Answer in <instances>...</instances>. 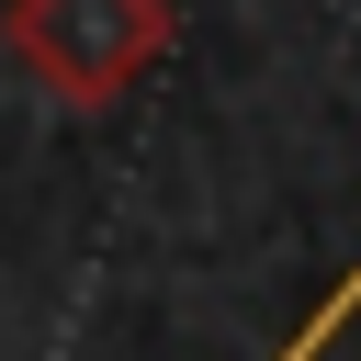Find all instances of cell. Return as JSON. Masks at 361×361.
<instances>
[{
  "mask_svg": "<svg viewBox=\"0 0 361 361\" xmlns=\"http://www.w3.org/2000/svg\"><path fill=\"white\" fill-rule=\"evenodd\" d=\"M169 34H180V11L169 0H11L0 11V56L34 79V90H56V102H124L158 56H169Z\"/></svg>",
  "mask_w": 361,
  "mask_h": 361,
  "instance_id": "cell-1",
  "label": "cell"
},
{
  "mask_svg": "<svg viewBox=\"0 0 361 361\" xmlns=\"http://www.w3.org/2000/svg\"><path fill=\"white\" fill-rule=\"evenodd\" d=\"M350 316H361V271H350V282H338V293H327V305H316V316L293 327V350H282V361H316V350H327V338H338Z\"/></svg>",
  "mask_w": 361,
  "mask_h": 361,
  "instance_id": "cell-2",
  "label": "cell"
}]
</instances>
